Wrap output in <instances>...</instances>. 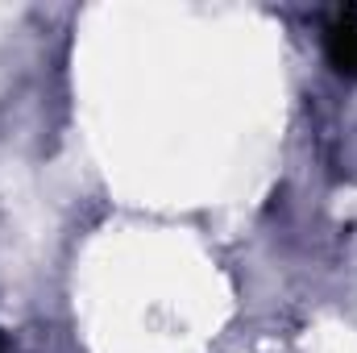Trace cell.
Wrapping results in <instances>:
<instances>
[{"label": "cell", "instance_id": "6da1fadb", "mask_svg": "<svg viewBox=\"0 0 357 353\" xmlns=\"http://www.w3.org/2000/svg\"><path fill=\"white\" fill-rule=\"evenodd\" d=\"M0 353H4V337H0Z\"/></svg>", "mask_w": 357, "mask_h": 353}]
</instances>
